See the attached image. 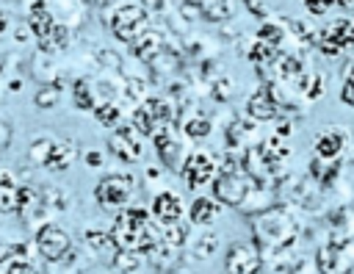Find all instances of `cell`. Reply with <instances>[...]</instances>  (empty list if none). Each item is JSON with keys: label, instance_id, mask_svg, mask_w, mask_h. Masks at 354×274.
Instances as JSON below:
<instances>
[{"label": "cell", "instance_id": "obj_1", "mask_svg": "<svg viewBox=\"0 0 354 274\" xmlns=\"http://www.w3.org/2000/svg\"><path fill=\"white\" fill-rule=\"evenodd\" d=\"M252 232H254V246L260 249V255H268L274 260V257H285L293 249L299 227L288 210L268 208L252 219Z\"/></svg>", "mask_w": 354, "mask_h": 274}, {"label": "cell", "instance_id": "obj_2", "mask_svg": "<svg viewBox=\"0 0 354 274\" xmlns=\"http://www.w3.org/2000/svg\"><path fill=\"white\" fill-rule=\"evenodd\" d=\"M152 221L149 210L144 208H124L116 219H113V227L108 232L111 244L116 249H136L138 252V244H141V232L147 230V224Z\"/></svg>", "mask_w": 354, "mask_h": 274}, {"label": "cell", "instance_id": "obj_3", "mask_svg": "<svg viewBox=\"0 0 354 274\" xmlns=\"http://www.w3.org/2000/svg\"><path fill=\"white\" fill-rule=\"evenodd\" d=\"M133 191H136V180H133L130 172H124V174H105L94 185V199H97V205L102 210L116 213V210H124L127 208Z\"/></svg>", "mask_w": 354, "mask_h": 274}, {"label": "cell", "instance_id": "obj_4", "mask_svg": "<svg viewBox=\"0 0 354 274\" xmlns=\"http://www.w3.org/2000/svg\"><path fill=\"white\" fill-rule=\"evenodd\" d=\"M149 22V8L141 6V3H124L119 6L111 17H108V25H111V33L119 39V42H136L144 28Z\"/></svg>", "mask_w": 354, "mask_h": 274}, {"label": "cell", "instance_id": "obj_5", "mask_svg": "<svg viewBox=\"0 0 354 274\" xmlns=\"http://www.w3.org/2000/svg\"><path fill=\"white\" fill-rule=\"evenodd\" d=\"M354 266V241L335 235L329 244H324L315 255V268L318 274H348Z\"/></svg>", "mask_w": 354, "mask_h": 274}, {"label": "cell", "instance_id": "obj_6", "mask_svg": "<svg viewBox=\"0 0 354 274\" xmlns=\"http://www.w3.org/2000/svg\"><path fill=\"white\" fill-rule=\"evenodd\" d=\"M36 249H39V255L44 260L61 263L69 255V249H72V238H69V232L64 227L50 221V224H41L39 232H36Z\"/></svg>", "mask_w": 354, "mask_h": 274}, {"label": "cell", "instance_id": "obj_7", "mask_svg": "<svg viewBox=\"0 0 354 274\" xmlns=\"http://www.w3.org/2000/svg\"><path fill=\"white\" fill-rule=\"evenodd\" d=\"M249 188H252V180L246 177V172H238V174H216L213 177V199L216 202H224L230 208H241L249 197Z\"/></svg>", "mask_w": 354, "mask_h": 274}, {"label": "cell", "instance_id": "obj_8", "mask_svg": "<svg viewBox=\"0 0 354 274\" xmlns=\"http://www.w3.org/2000/svg\"><path fill=\"white\" fill-rule=\"evenodd\" d=\"M180 174L188 183V188H202L213 183V177L218 174V166L207 152H188L180 163Z\"/></svg>", "mask_w": 354, "mask_h": 274}, {"label": "cell", "instance_id": "obj_9", "mask_svg": "<svg viewBox=\"0 0 354 274\" xmlns=\"http://www.w3.org/2000/svg\"><path fill=\"white\" fill-rule=\"evenodd\" d=\"M263 263V255L254 244L249 241H238L227 249V257H224V274H257Z\"/></svg>", "mask_w": 354, "mask_h": 274}, {"label": "cell", "instance_id": "obj_10", "mask_svg": "<svg viewBox=\"0 0 354 274\" xmlns=\"http://www.w3.org/2000/svg\"><path fill=\"white\" fill-rule=\"evenodd\" d=\"M108 149H111L119 161L136 163V161H141V155H144V138H141L130 125H119V127L111 133V138H108Z\"/></svg>", "mask_w": 354, "mask_h": 274}, {"label": "cell", "instance_id": "obj_11", "mask_svg": "<svg viewBox=\"0 0 354 274\" xmlns=\"http://www.w3.org/2000/svg\"><path fill=\"white\" fill-rule=\"evenodd\" d=\"M183 213H185L183 210V199L174 191H160L155 197V202H152V210H149V216H152V221L158 227H171L177 221H183Z\"/></svg>", "mask_w": 354, "mask_h": 274}, {"label": "cell", "instance_id": "obj_12", "mask_svg": "<svg viewBox=\"0 0 354 274\" xmlns=\"http://www.w3.org/2000/svg\"><path fill=\"white\" fill-rule=\"evenodd\" d=\"M246 113H249L254 122L277 119L279 108H277V102H274V97H271V91H268V83H263V86L246 100Z\"/></svg>", "mask_w": 354, "mask_h": 274}, {"label": "cell", "instance_id": "obj_13", "mask_svg": "<svg viewBox=\"0 0 354 274\" xmlns=\"http://www.w3.org/2000/svg\"><path fill=\"white\" fill-rule=\"evenodd\" d=\"M72 161H75V147H72V141L53 138V141H50V149H47V155H44V161H41V166L50 169V172H66V169L72 166Z\"/></svg>", "mask_w": 354, "mask_h": 274}, {"label": "cell", "instance_id": "obj_14", "mask_svg": "<svg viewBox=\"0 0 354 274\" xmlns=\"http://www.w3.org/2000/svg\"><path fill=\"white\" fill-rule=\"evenodd\" d=\"M343 144H346V136H343L340 130H329V133L315 136L313 152H315L318 161H335V158L343 152Z\"/></svg>", "mask_w": 354, "mask_h": 274}, {"label": "cell", "instance_id": "obj_15", "mask_svg": "<svg viewBox=\"0 0 354 274\" xmlns=\"http://www.w3.org/2000/svg\"><path fill=\"white\" fill-rule=\"evenodd\" d=\"M218 219V202L210 197H196L188 208V221L196 227H210Z\"/></svg>", "mask_w": 354, "mask_h": 274}, {"label": "cell", "instance_id": "obj_16", "mask_svg": "<svg viewBox=\"0 0 354 274\" xmlns=\"http://www.w3.org/2000/svg\"><path fill=\"white\" fill-rule=\"evenodd\" d=\"M163 50H166V44H163L160 33H155V30H144V33L133 42V53H136V58L149 61V64H152Z\"/></svg>", "mask_w": 354, "mask_h": 274}, {"label": "cell", "instance_id": "obj_17", "mask_svg": "<svg viewBox=\"0 0 354 274\" xmlns=\"http://www.w3.org/2000/svg\"><path fill=\"white\" fill-rule=\"evenodd\" d=\"M36 44H39V50H41V53L55 55V53L66 50V44H69V28H66V25H61V22H55V25H53L41 39H36Z\"/></svg>", "mask_w": 354, "mask_h": 274}, {"label": "cell", "instance_id": "obj_18", "mask_svg": "<svg viewBox=\"0 0 354 274\" xmlns=\"http://www.w3.org/2000/svg\"><path fill=\"white\" fill-rule=\"evenodd\" d=\"M28 11H30V14H28V28L33 30L36 39H41V36L55 25V17L50 14V6H47V3H33Z\"/></svg>", "mask_w": 354, "mask_h": 274}, {"label": "cell", "instance_id": "obj_19", "mask_svg": "<svg viewBox=\"0 0 354 274\" xmlns=\"http://www.w3.org/2000/svg\"><path fill=\"white\" fill-rule=\"evenodd\" d=\"M39 197H41V210H44V216H47V213H64L66 205H69V194H66V188H61V185H44V188L39 191Z\"/></svg>", "mask_w": 354, "mask_h": 274}, {"label": "cell", "instance_id": "obj_20", "mask_svg": "<svg viewBox=\"0 0 354 274\" xmlns=\"http://www.w3.org/2000/svg\"><path fill=\"white\" fill-rule=\"evenodd\" d=\"M218 246H221V235L218 232H202L188 244V252H191L194 260H207V257L216 255Z\"/></svg>", "mask_w": 354, "mask_h": 274}, {"label": "cell", "instance_id": "obj_21", "mask_svg": "<svg viewBox=\"0 0 354 274\" xmlns=\"http://www.w3.org/2000/svg\"><path fill=\"white\" fill-rule=\"evenodd\" d=\"M130 127L141 136V138H152L155 136V130H158V122H155V116L149 113V108L141 102L136 111H133V122H130Z\"/></svg>", "mask_w": 354, "mask_h": 274}, {"label": "cell", "instance_id": "obj_22", "mask_svg": "<svg viewBox=\"0 0 354 274\" xmlns=\"http://www.w3.org/2000/svg\"><path fill=\"white\" fill-rule=\"evenodd\" d=\"M141 263H144V255L136 249H116V255H113V268H119L122 274L141 271Z\"/></svg>", "mask_w": 354, "mask_h": 274}, {"label": "cell", "instance_id": "obj_23", "mask_svg": "<svg viewBox=\"0 0 354 274\" xmlns=\"http://www.w3.org/2000/svg\"><path fill=\"white\" fill-rule=\"evenodd\" d=\"M94 119H97L102 127L116 130V127H119V122H122V111H119V105H116V102L105 100V102H100V105L94 108Z\"/></svg>", "mask_w": 354, "mask_h": 274}, {"label": "cell", "instance_id": "obj_24", "mask_svg": "<svg viewBox=\"0 0 354 274\" xmlns=\"http://www.w3.org/2000/svg\"><path fill=\"white\" fill-rule=\"evenodd\" d=\"M188 232H191L188 224L185 221H177L171 227H160V241L169 244V246H174V249H183L188 244Z\"/></svg>", "mask_w": 354, "mask_h": 274}, {"label": "cell", "instance_id": "obj_25", "mask_svg": "<svg viewBox=\"0 0 354 274\" xmlns=\"http://www.w3.org/2000/svg\"><path fill=\"white\" fill-rule=\"evenodd\" d=\"M72 94H75V105L80 111H94L97 108V97H94V89H91L88 80H75Z\"/></svg>", "mask_w": 354, "mask_h": 274}, {"label": "cell", "instance_id": "obj_26", "mask_svg": "<svg viewBox=\"0 0 354 274\" xmlns=\"http://www.w3.org/2000/svg\"><path fill=\"white\" fill-rule=\"evenodd\" d=\"M194 8H199L202 17L210 19V22H221V19L232 17V6L230 3H196Z\"/></svg>", "mask_w": 354, "mask_h": 274}, {"label": "cell", "instance_id": "obj_27", "mask_svg": "<svg viewBox=\"0 0 354 274\" xmlns=\"http://www.w3.org/2000/svg\"><path fill=\"white\" fill-rule=\"evenodd\" d=\"M183 130H185V136H191V138H205V136H210L213 125H210V119H207V116L196 113V116H191V119L183 125Z\"/></svg>", "mask_w": 354, "mask_h": 274}, {"label": "cell", "instance_id": "obj_28", "mask_svg": "<svg viewBox=\"0 0 354 274\" xmlns=\"http://www.w3.org/2000/svg\"><path fill=\"white\" fill-rule=\"evenodd\" d=\"M282 36H285V30L279 25H274V22H263L260 30H257V42H263V44H268L274 50L282 44Z\"/></svg>", "mask_w": 354, "mask_h": 274}, {"label": "cell", "instance_id": "obj_29", "mask_svg": "<svg viewBox=\"0 0 354 274\" xmlns=\"http://www.w3.org/2000/svg\"><path fill=\"white\" fill-rule=\"evenodd\" d=\"M58 100H61V89H58L55 83H47V86H41V89L36 91V97H33V102H36L39 108H53Z\"/></svg>", "mask_w": 354, "mask_h": 274}, {"label": "cell", "instance_id": "obj_30", "mask_svg": "<svg viewBox=\"0 0 354 274\" xmlns=\"http://www.w3.org/2000/svg\"><path fill=\"white\" fill-rule=\"evenodd\" d=\"M83 244H86V246H91L94 252L113 246V244H111V238H108V232H102V230H94V227H88V230L83 232Z\"/></svg>", "mask_w": 354, "mask_h": 274}, {"label": "cell", "instance_id": "obj_31", "mask_svg": "<svg viewBox=\"0 0 354 274\" xmlns=\"http://www.w3.org/2000/svg\"><path fill=\"white\" fill-rule=\"evenodd\" d=\"M14 260H25V244L0 241V263H14Z\"/></svg>", "mask_w": 354, "mask_h": 274}, {"label": "cell", "instance_id": "obj_32", "mask_svg": "<svg viewBox=\"0 0 354 274\" xmlns=\"http://www.w3.org/2000/svg\"><path fill=\"white\" fill-rule=\"evenodd\" d=\"M124 94L133 100V102H144V94H147V86H144V80L141 77H127L124 80Z\"/></svg>", "mask_w": 354, "mask_h": 274}, {"label": "cell", "instance_id": "obj_33", "mask_svg": "<svg viewBox=\"0 0 354 274\" xmlns=\"http://www.w3.org/2000/svg\"><path fill=\"white\" fill-rule=\"evenodd\" d=\"M271 55H274V47H268V44H263V42H257V39H254V44L249 47V61H254V64H268Z\"/></svg>", "mask_w": 354, "mask_h": 274}, {"label": "cell", "instance_id": "obj_34", "mask_svg": "<svg viewBox=\"0 0 354 274\" xmlns=\"http://www.w3.org/2000/svg\"><path fill=\"white\" fill-rule=\"evenodd\" d=\"M50 141H53V138L41 136V138H36V141L30 144V158H33L36 163H41V161H44V155H47V149H50Z\"/></svg>", "mask_w": 354, "mask_h": 274}, {"label": "cell", "instance_id": "obj_35", "mask_svg": "<svg viewBox=\"0 0 354 274\" xmlns=\"http://www.w3.org/2000/svg\"><path fill=\"white\" fill-rule=\"evenodd\" d=\"M6 274H39V271H36L33 263H28V260H14V263L6 266Z\"/></svg>", "mask_w": 354, "mask_h": 274}, {"label": "cell", "instance_id": "obj_36", "mask_svg": "<svg viewBox=\"0 0 354 274\" xmlns=\"http://www.w3.org/2000/svg\"><path fill=\"white\" fill-rule=\"evenodd\" d=\"M86 166H91V169H100V166H102V155H100L97 149L86 152Z\"/></svg>", "mask_w": 354, "mask_h": 274}, {"label": "cell", "instance_id": "obj_37", "mask_svg": "<svg viewBox=\"0 0 354 274\" xmlns=\"http://www.w3.org/2000/svg\"><path fill=\"white\" fill-rule=\"evenodd\" d=\"M8 141H11V127H8L6 122H0V149H3Z\"/></svg>", "mask_w": 354, "mask_h": 274}, {"label": "cell", "instance_id": "obj_38", "mask_svg": "<svg viewBox=\"0 0 354 274\" xmlns=\"http://www.w3.org/2000/svg\"><path fill=\"white\" fill-rule=\"evenodd\" d=\"M277 125H279V127H277V133H279V138H288V136H290V122H288V119H279Z\"/></svg>", "mask_w": 354, "mask_h": 274}, {"label": "cell", "instance_id": "obj_39", "mask_svg": "<svg viewBox=\"0 0 354 274\" xmlns=\"http://www.w3.org/2000/svg\"><path fill=\"white\" fill-rule=\"evenodd\" d=\"M307 8H310V11H318V14H326V11L335 8V6H329V3H307Z\"/></svg>", "mask_w": 354, "mask_h": 274}, {"label": "cell", "instance_id": "obj_40", "mask_svg": "<svg viewBox=\"0 0 354 274\" xmlns=\"http://www.w3.org/2000/svg\"><path fill=\"white\" fill-rule=\"evenodd\" d=\"M3 30H6V17L0 14V33H3Z\"/></svg>", "mask_w": 354, "mask_h": 274}]
</instances>
